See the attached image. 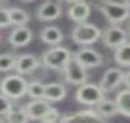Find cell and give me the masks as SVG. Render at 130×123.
I'll list each match as a JSON object with an SVG mask.
<instances>
[{"label": "cell", "mask_w": 130, "mask_h": 123, "mask_svg": "<svg viewBox=\"0 0 130 123\" xmlns=\"http://www.w3.org/2000/svg\"><path fill=\"white\" fill-rule=\"evenodd\" d=\"M101 12L110 23L117 25L124 22L130 17V7L126 4L117 3V1H103L100 5Z\"/></svg>", "instance_id": "cell-1"}, {"label": "cell", "mask_w": 130, "mask_h": 123, "mask_svg": "<svg viewBox=\"0 0 130 123\" xmlns=\"http://www.w3.org/2000/svg\"><path fill=\"white\" fill-rule=\"evenodd\" d=\"M27 81L21 75H9L4 78L0 83V91L1 94L7 96L9 99H21L26 95L27 91Z\"/></svg>", "instance_id": "cell-2"}, {"label": "cell", "mask_w": 130, "mask_h": 123, "mask_svg": "<svg viewBox=\"0 0 130 123\" xmlns=\"http://www.w3.org/2000/svg\"><path fill=\"white\" fill-rule=\"evenodd\" d=\"M102 36L101 30L93 23L80 22L72 30L71 38L74 42L79 44H92L96 43Z\"/></svg>", "instance_id": "cell-3"}, {"label": "cell", "mask_w": 130, "mask_h": 123, "mask_svg": "<svg viewBox=\"0 0 130 123\" xmlns=\"http://www.w3.org/2000/svg\"><path fill=\"white\" fill-rule=\"evenodd\" d=\"M71 58V53L64 47H54L47 51L42 57V63L44 66L52 70H60L64 68L66 62Z\"/></svg>", "instance_id": "cell-4"}, {"label": "cell", "mask_w": 130, "mask_h": 123, "mask_svg": "<svg viewBox=\"0 0 130 123\" xmlns=\"http://www.w3.org/2000/svg\"><path fill=\"white\" fill-rule=\"evenodd\" d=\"M104 99V91L96 84H81L76 91V100L87 106H96Z\"/></svg>", "instance_id": "cell-5"}, {"label": "cell", "mask_w": 130, "mask_h": 123, "mask_svg": "<svg viewBox=\"0 0 130 123\" xmlns=\"http://www.w3.org/2000/svg\"><path fill=\"white\" fill-rule=\"evenodd\" d=\"M65 75V80L71 85H81L86 83L87 74L86 68L80 63L75 57H71L66 62V64L63 68Z\"/></svg>", "instance_id": "cell-6"}, {"label": "cell", "mask_w": 130, "mask_h": 123, "mask_svg": "<svg viewBox=\"0 0 130 123\" xmlns=\"http://www.w3.org/2000/svg\"><path fill=\"white\" fill-rule=\"evenodd\" d=\"M102 41L106 47L108 48H118L128 41V33L122 27L110 26L102 33Z\"/></svg>", "instance_id": "cell-7"}, {"label": "cell", "mask_w": 130, "mask_h": 123, "mask_svg": "<svg viewBox=\"0 0 130 123\" xmlns=\"http://www.w3.org/2000/svg\"><path fill=\"white\" fill-rule=\"evenodd\" d=\"M123 76H124V73L120 69L110 68L108 70H106L101 83H100V86L104 91V94L112 92L123 83Z\"/></svg>", "instance_id": "cell-8"}, {"label": "cell", "mask_w": 130, "mask_h": 123, "mask_svg": "<svg viewBox=\"0 0 130 123\" xmlns=\"http://www.w3.org/2000/svg\"><path fill=\"white\" fill-rule=\"evenodd\" d=\"M74 57L85 68H97V66H101L103 63L102 56L92 48H82Z\"/></svg>", "instance_id": "cell-9"}, {"label": "cell", "mask_w": 130, "mask_h": 123, "mask_svg": "<svg viewBox=\"0 0 130 123\" xmlns=\"http://www.w3.org/2000/svg\"><path fill=\"white\" fill-rule=\"evenodd\" d=\"M60 15H61V7L59 3L54 0H47L39 6L37 11V17L41 21H53L57 20Z\"/></svg>", "instance_id": "cell-10"}, {"label": "cell", "mask_w": 130, "mask_h": 123, "mask_svg": "<svg viewBox=\"0 0 130 123\" xmlns=\"http://www.w3.org/2000/svg\"><path fill=\"white\" fill-rule=\"evenodd\" d=\"M32 39V31L27 26H17L14 31H11L9 36V42L14 47H25Z\"/></svg>", "instance_id": "cell-11"}, {"label": "cell", "mask_w": 130, "mask_h": 123, "mask_svg": "<svg viewBox=\"0 0 130 123\" xmlns=\"http://www.w3.org/2000/svg\"><path fill=\"white\" fill-rule=\"evenodd\" d=\"M39 66V60L33 54H23L16 58L15 70L19 74H28Z\"/></svg>", "instance_id": "cell-12"}, {"label": "cell", "mask_w": 130, "mask_h": 123, "mask_svg": "<svg viewBox=\"0 0 130 123\" xmlns=\"http://www.w3.org/2000/svg\"><path fill=\"white\" fill-rule=\"evenodd\" d=\"M49 107L51 106L47 101H44L43 99H38V100L29 102L27 106H25V111L29 119L41 121L44 115L47 113V111L49 110Z\"/></svg>", "instance_id": "cell-13"}, {"label": "cell", "mask_w": 130, "mask_h": 123, "mask_svg": "<svg viewBox=\"0 0 130 123\" xmlns=\"http://www.w3.org/2000/svg\"><path fill=\"white\" fill-rule=\"evenodd\" d=\"M90 12H91L90 5L87 3H85L84 0H81V1L72 4L70 9H69V11H68V15L72 21L80 23V22L86 21L87 17L90 16Z\"/></svg>", "instance_id": "cell-14"}, {"label": "cell", "mask_w": 130, "mask_h": 123, "mask_svg": "<svg viewBox=\"0 0 130 123\" xmlns=\"http://www.w3.org/2000/svg\"><path fill=\"white\" fill-rule=\"evenodd\" d=\"M61 122H75V121H94V122H102V118L97 111L94 110H82L79 112H75L71 115H65V116L60 117Z\"/></svg>", "instance_id": "cell-15"}, {"label": "cell", "mask_w": 130, "mask_h": 123, "mask_svg": "<svg viewBox=\"0 0 130 123\" xmlns=\"http://www.w3.org/2000/svg\"><path fill=\"white\" fill-rule=\"evenodd\" d=\"M65 96H66V89H65L64 85L58 84V83H51V84L44 85V100L52 102H58L64 100Z\"/></svg>", "instance_id": "cell-16"}, {"label": "cell", "mask_w": 130, "mask_h": 123, "mask_svg": "<svg viewBox=\"0 0 130 123\" xmlns=\"http://www.w3.org/2000/svg\"><path fill=\"white\" fill-rule=\"evenodd\" d=\"M63 32L55 27V26H48L41 32V39L44 43L51 44V46H57L63 41Z\"/></svg>", "instance_id": "cell-17"}, {"label": "cell", "mask_w": 130, "mask_h": 123, "mask_svg": "<svg viewBox=\"0 0 130 123\" xmlns=\"http://www.w3.org/2000/svg\"><path fill=\"white\" fill-rule=\"evenodd\" d=\"M97 106V112L98 115L104 119V118H110V117L117 116L119 112H118V107H117L116 101H112L108 99H103L100 103L96 105Z\"/></svg>", "instance_id": "cell-18"}, {"label": "cell", "mask_w": 130, "mask_h": 123, "mask_svg": "<svg viewBox=\"0 0 130 123\" xmlns=\"http://www.w3.org/2000/svg\"><path fill=\"white\" fill-rule=\"evenodd\" d=\"M116 103L118 107V112L120 115L130 118V89L122 90L116 97Z\"/></svg>", "instance_id": "cell-19"}, {"label": "cell", "mask_w": 130, "mask_h": 123, "mask_svg": "<svg viewBox=\"0 0 130 123\" xmlns=\"http://www.w3.org/2000/svg\"><path fill=\"white\" fill-rule=\"evenodd\" d=\"M5 121L10 123H25L29 121V118L26 113V111H25V107H19V106L12 105L11 110L5 116Z\"/></svg>", "instance_id": "cell-20"}, {"label": "cell", "mask_w": 130, "mask_h": 123, "mask_svg": "<svg viewBox=\"0 0 130 123\" xmlns=\"http://www.w3.org/2000/svg\"><path fill=\"white\" fill-rule=\"evenodd\" d=\"M114 59L122 66H130V42H125L116 48Z\"/></svg>", "instance_id": "cell-21"}, {"label": "cell", "mask_w": 130, "mask_h": 123, "mask_svg": "<svg viewBox=\"0 0 130 123\" xmlns=\"http://www.w3.org/2000/svg\"><path fill=\"white\" fill-rule=\"evenodd\" d=\"M9 16H10L11 25H16V26H23L29 21V15L25 10L19 7L9 9Z\"/></svg>", "instance_id": "cell-22"}, {"label": "cell", "mask_w": 130, "mask_h": 123, "mask_svg": "<svg viewBox=\"0 0 130 123\" xmlns=\"http://www.w3.org/2000/svg\"><path fill=\"white\" fill-rule=\"evenodd\" d=\"M26 94L28 95L31 99L38 100V99H43L44 94V84L39 81H31L27 84V91Z\"/></svg>", "instance_id": "cell-23"}, {"label": "cell", "mask_w": 130, "mask_h": 123, "mask_svg": "<svg viewBox=\"0 0 130 123\" xmlns=\"http://www.w3.org/2000/svg\"><path fill=\"white\" fill-rule=\"evenodd\" d=\"M16 57L12 54H0V72H10L15 69Z\"/></svg>", "instance_id": "cell-24"}, {"label": "cell", "mask_w": 130, "mask_h": 123, "mask_svg": "<svg viewBox=\"0 0 130 123\" xmlns=\"http://www.w3.org/2000/svg\"><path fill=\"white\" fill-rule=\"evenodd\" d=\"M41 121L47 122V123H54V122H57V121H60V113H59V111L57 108H54V107L51 106L49 110L47 111V113L44 115Z\"/></svg>", "instance_id": "cell-25"}, {"label": "cell", "mask_w": 130, "mask_h": 123, "mask_svg": "<svg viewBox=\"0 0 130 123\" xmlns=\"http://www.w3.org/2000/svg\"><path fill=\"white\" fill-rule=\"evenodd\" d=\"M11 107H12V103L10 102L9 97L4 94L0 95V116H6Z\"/></svg>", "instance_id": "cell-26"}, {"label": "cell", "mask_w": 130, "mask_h": 123, "mask_svg": "<svg viewBox=\"0 0 130 123\" xmlns=\"http://www.w3.org/2000/svg\"><path fill=\"white\" fill-rule=\"evenodd\" d=\"M11 25L9 10L6 9H0V27H7Z\"/></svg>", "instance_id": "cell-27"}, {"label": "cell", "mask_w": 130, "mask_h": 123, "mask_svg": "<svg viewBox=\"0 0 130 123\" xmlns=\"http://www.w3.org/2000/svg\"><path fill=\"white\" fill-rule=\"evenodd\" d=\"M123 83L130 89V70H129V72H126V73H124Z\"/></svg>", "instance_id": "cell-28"}, {"label": "cell", "mask_w": 130, "mask_h": 123, "mask_svg": "<svg viewBox=\"0 0 130 123\" xmlns=\"http://www.w3.org/2000/svg\"><path fill=\"white\" fill-rule=\"evenodd\" d=\"M65 1H68L70 4H74V3H77V1H81V0H65Z\"/></svg>", "instance_id": "cell-29"}, {"label": "cell", "mask_w": 130, "mask_h": 123, "mask_svg": "<svg viewBox=\"0 0 130 123\" xmlns=\"http://www.w3.org/2000/svg\"><path fill=\"white\" fill-rule=\"evenodd\" d=\"M124 4H126V5L130 7V0H124Z\"/></svg>", "instance_id": "cell-30"}, {"label": "cell", "mask_w": 130, "mask_h": 123, "mask_svg": "<svg viewBox=\"0 0 130 123\" xmlns=\"http://www.w3.org/2000/svg\"><path fill=\"white\" fill-rule=\"evenodd\" d=\"M129 31H130V25H129Z\"/></svg>", "instance_id": "cell-31"}, {"label": "cell", "mask_w": 130, "mask_h": 123, "mask_svg": "<svg viewBox=\"0 0 130 123\" xmlns=\"http://www.w3.org/2000/svg\"><path fill=\"white\" fill-rule=\"evenodd\" d=\"M0 1H1V0H0Z\"/></svg>", "instance_id": "cell-32"}, {"label": "cell", "mask_w": 130, "mask_h": 123, "mask_svg": "<svg viewBox=\"0 0 130 123\" xmlns=\"http://www.w3.org/2000/svg\"><path fill=\"white\" fill-rule=\"evenodd\" d=\"M27 1H28V0H27Z\"/></svg>", "instance_id": "cell-33"}]
</instances>
